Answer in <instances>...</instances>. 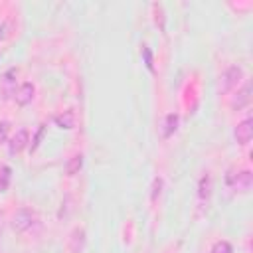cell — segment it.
I'll use <instances>...</instances> for the list:
<instances>
[{"instance_id": "19", "label": "cell", "mask_w": 253, "mask_h": 253, "mask_svg": "<svg viewBox=\"0 0 253 253\" xmlns=\"http://www.w3.org/2000/svg\"><path fill=\"white\" fill-rule=\"evenodd\" d=\"M4 32H6V26H4V24H0V40L4 38Z\"/></svg>"}, {"instance_id": "2", "label": "cell", "mask_w": 253, "mask_h": 253, "mask_svg": "<svg viewBox=\"0 0 253 253\" xmlns=\"http://www.w3.org/2000/svg\"><path fill=\"white\" fill-rule=\"evenodd\" d=\"M36 225H40V219L36 215L34 210L30 208H20L16 213H14V219H12V227L20 233H28L32 231Z\"/></svg>"}, {"instance_id": "3", "label": "cell", "mask_w": 253, "mask_h": 253, "mask_svg": "<svg viewBox=\"0 0 253 253\" xmlns=\"http://www.w3.org/2000/svg\"><path fill=\"white\" fill-rule=\"evenodd\" d=\"M227 184L233 192H241V194H247L253 186V174L249 170H241V172H235V174H227Z\"/></svg>"}, {"instance_id": "8", "label": "cell", "mask_w": 253, "mask_h": 253, "mask_svg": "<svg viewBox=\"0 0 253 253\" xmlns=\"http://www.w3.org/2000/svg\"><path fill=\"white\" fill-rule=\"evenodd\" d=\"M34 95H36V87L26 81V83H22V85L18 87V91H16V103H18V105H28V103L34 101Z\"/></svg>"}, {"instance_id": "5", "label": "cell", "mask_w": 253, "mask_h": 253, "mask_svg": "<svg viewBox=\"0 0 253 253\" xmlns=\"http://www.w3.org/2000/svg\"><path fill=\"white\" fill-rule=\"evenodd\" d=\"M233 136H235V142L237 144H247L249 140H251V136H253V119H245V121H241L237 126H235V130H233Z\"/></svg>"}, {"instance_id": "1", "label": "cell", "mask_w": 253, "mask_h": 253, "mask_svg": "<svg viewBox=\"0 0 253 253\" xmlns=\"http://www.w3.org/2000/svg\"><path fill=\"white\" fill-rule=\"evenodd\" d=\"M243 77H245V71H243L241 65H229V67L219 75L217 87H219L221 93H229V91H233L235 87H239V83L243 81Z\"/></svg>"}, {"instance_id": "6", "label": "cell", "mask_w": 253, "mask_h": 253, "mask_svg": "<svg viewBox=\"0 0 253 253\" xmlns=\"http://www.w3.org/2000/svg\"><path fill=\"white\" fill-rule=\"evenodd\" d=\"M28 142H30V132H28L26 128H20V130H16V134L10 138V142H8V152H10V154H18V152H22V150L28 146Z\"/></svg>"}, {"instance_id": "14", "label": "cell", "mask_w": 253, "mask_h": 253, "mask_svg": "<svg viewBox=\"0 0 253 253\" xmlns=\"http://www.w3.org/2000/svg\"><path fill=\"white\" fill-rule=\"evenodd\" d=\"M162 186H164V180L160 178V176H156L154 180H152V192H150V198H152V202L160 196V192H162Z\"/></svg>"}, {"instance_id": "10", "label": "cell", "mask_w": 253, "mask_h": 253, "mask_svg": "<svg viewBox=\"0 0 253 253\" xmlns=\"http://www.w3.org/2000/svg\"><path fill=\"white\" fill-rule=\"evenodd\" d=\"M85 241H87L85 229H83V227H75L73 233H71V249H73L75 253H81V251L85 249Z\"/></svg>"}, {"instance_id": "9", "label": "cell", "mask_w": 253, "mask_h": 253, "mask_svg": "<svg viewBox=\"0 0 253 253\" xmlns=\"http://www.w3.org/2000/svg\"><path fill=\"white\" fill-rule=\"evenodd\" d=\"M55 125H57L59 128H65V130L73 128V126H75V113H73L71 109L59 113V115L55 117Z\"/></svg>"}, {"instance_id": "13", "label": "cell", "mask_w": 253, "mask_h": 253, "mask_svg": "<svg viewBox=\"0 0 253 253\" xmlns=\"http://www.w3.org/2000/svg\"><path fill=\"white\" fill-rule=\"evenodd\" d=\"M178 115L176 113H170V115H166V119H164V128H162V132H164V136L168 138V136H172L174 132H176V128H178Z\"/></svg>"}, {"instance_id": "18", "label": "cell", "mask_w": 253, "mask_h": 253, "mask_svg": "<svg viewBox=\"0 0 253 253\" xmlns=\"http://www.w3.org/2000/svg\"><path fill=\"white\" fill-rule=\"evenodd\" d=\"M8 128H10V125H8L6 121H2V123H0V144L6 140V136H8Z\"/></svg>"}, {"instance_id": "15", "label": "cell", "mask_w": 253, "mask_h": 253, "mask_svg": "<svg viewBox=\"0 0 253 253\" xmlns=\"http://www.w3.org/2000/svg\"><path fill=\"white\" fill-rule=\"evenodd\" d=\"M210 253H233V249H231V245L227 241H215Z\"/></svg>"}, {"instance_id": "4", "label": "cell", "mask_w": 253, "mask_h": 253, "mask_svg": "<svg viewBox=\"0 0 253 253\" xmlns=\"http://www.w3.org/2000/svg\"><path fill=\"white\" fill-rule=\"evenodd\" d=\"M16 77H18V69H16V67H10V69L2 75V79H0V95H2L4 99H8L10 95L16 93Z\"/></svg>"}, {"instance_id": "7", "label": "cell", "mask_w": 253, "mask_h": 253, "mask_svg": "<svg viewBox=\"0 0 253 253\" xmlns=\"http://www.w3.org/2000/svg\"><path fill=\"white\" fill-rule=\"evenodd\" d=\"M249 101H251V83H243V87L237 89V93H235L233 99H231V109L239 111V109L247 107Z\"/></svg>"}, {"instance_id": "17", "label": "cell", "mask_w": 253, "mask_h": 253, "mask_svg": "<svg viewBox=\"0 0 253 253\" xmlns=\"http://www.w3.org/2000/svg\"><path fill=\"white\" fill-rule=\"evenodd\" d=\"M142 57H144V65H146L150 71H154V65H152V51H150L148 45H142Z\"/></svg>"}, {"instance_id": "11", "label": "cell", "mask_w": 253, "mask_h": 253, "mask_svg": "<svg viewBox=\"0 0 253 253\" xmlns=\"http://www.w3.org/2000/svg\"><path fill=\"white\" fill-rule=\"evenodd\" d=\"M81 168H83V154H73V156L65 162V174H67V176L79 174Z\"/></svg>"}, {"instance_id": "12", "label": "cell", "mask_w": 253, "mask_h": 253, "mask_svg": "<svg viewBox=\"0 0 253 253\" xmlns=\"http://www.w3.org/2000/svg\"><path fill=\"white\" fill-rule=\"evenodd\" d=\"M210 194H211V178H210V174H204L198 182V198L204 202L210 198Z\"/></svg>"}, {"instance_id": "16", "label": "cell", "mask_w": 253, "mask_h": 253, "mask_svg": "<svg viewBox=\"0 0 253 253\" xmlns=\"http://www.w3.org/2000/svg\"><path fill=\"white\" fill-rule=\"evenodd\" d=\"M10 168L8 166H4L2 168V172H0V192H4L6 188H8V184H10Z\"/></svg>"}]
</instances>
